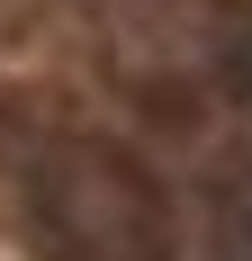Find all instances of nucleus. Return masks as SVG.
Listing matches in <instances>:
<instances>
[{
	"label": "nucleus",
	"mask_w": 252,
	"mask_h": 261,
	"mask_svg": "<svg viewBox=\"0 0 252 261\" xmlns=\"http://www.w3.org/2000/svg\"><path fill=\"white\" fill-rule=\"evenodd\" d=\"M225 261H252V207L225 216Z\"/></svg>",
	"instance_id": "2"
},
{
	"label": "nucleus",
	"mask_w": 252,
	"mask_h": 261,
	"mask_svg": "<svg viewBox=\"0 0 252 261\" xmlns=\"http://www.w3.org/2000/svg\"><path fill=\"white\" fill-rule=\"evenodd\" d=\"M27 180V243L45 261H162V198L117 144L45 135L18 162Z\"/></svg>",
	"instance_id": "1"
}]
</instances>
